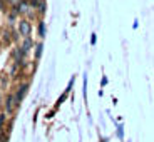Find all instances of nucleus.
<instances>
[{
  "label": "nucleus",
  "instance_id": "f257e3e1",
  "mask_svg": "<svg viewBox=\"0 0 154 142\" xmlns=\"http://www.w3.org/2000/svg\"><path fill=\"white\" fill-rule=\"evenodd\" d=\"M19 30H20V34H22L23 37H29V34H30V23H29L27 20H20Z\"/></svg>",
  "mask_w": 154,
  "mask_h": 142
},
{
  "label": "nucleus",
  "instance_id": "f03ea898",
  "mask_svg": "<svg viewBox=\"0 0 154 142\" xmlns=\"http://www.w3.org/2000/svg\"><path fill=\"white\" fill-rule=\"evenodd\" d=\"M17 100H15V95H8L7 97V104H5V107H7V112H14V109H15Z\"/></svg>",
  "mask_w": 154,
  "mask_h": 142
},
{
  "label": "nucleus",
  "instance_id": "7ed1b4c3",
  "mask_svg": "<svg viewBox=\"0 0 154 142\" xmlns=\"http://www.w3.org/2000/svg\"><path fill=\"white\" fill-rule=\"evenodd\" d=\"M27 90H29V85H27V84H23L22 87L19 89V92H17V95H15L17 104H20V102H22V99H23V95L27 94Z\"/></svg>",
  "mask_w": 154,
  "mask_h": 142
},
{
  "label": "nucleus",
  "instance_id": "20e7f679",
  "mask_svg": "<svg viewBox=\"0 0 154 142\" xmlns=\"http://www.w3.org/2000/svg\"><path fill=\"white\" fill-rule=\"evenodd\" d=\"M38 34H40V37H45V23L44 22L38 23Z\"/></svg>",
  "mask_w": 154,
  "mask_h": 142
},
{
  "label": "nucleus",
  "instance_id": "39448f33",
  "mask_svg": "<svg viewBox=\"0 0 154 142\" xmlns=\"http://www.w3.org/2000/svg\"><path fill=\"white\" fill-rule=\"evenodd\" d=\"M42 49H44V45H42V44H38V45H37V50H35V57H40V55H42Z\"/></svg>",
  "mask_w": 154,
  "mask_h": 142
},
{
  "label": "nucleus",
  "instance_id": "423d86ee",
  "mask_svg": "<svg viewBox=\"0 0 154 142\" xmlns=\"http://www.w3.org/2000/svg\"><path fill=\"white\" fill-rule=\"evenodd\" d=\"M30 45H32V42H30V38H27V40H25V44H23V52H27L29 49H30Z\"/></svg>",
  "mask_w": 154,
  "mask_h": 142
},
{
  "label": "nucleus",
  "instance_id": "0eeeda50",
  "mask_svg": "<svg viewBox=\"0 0 154 142\" xmlns=\"http://www.w3.org/2000/svg\"><path fill=\"white\" fill-rule=\"evenodd\" d=\"M117 137L119 139H124V131H122V125L117 127Z\"/></svg>",
  "mask_w": 154,
  "mask_h": 142
},
{
  "label": "nucleus",
  "instance_id": "6e6552de",
  "mask_svg": "<svg viewBox=\"0 0 154 142\" xmlns=\"http://www.w3.org/2000/svg\"><path fill=\"white\" fill-rule=\"evenodd\" d=\"M96 42H97V37H96V34H92V37H91V44L96 45Z\"/></svg>",
  "mask_w": 154,
  "mask_h": 142
},
{
  "label": "nucleus",
  "instance_id": "1a4fd4ad",
  "mask_svg": "<svg viewBox=\"0 0 154 142\" xmlns=\"http://www.w3.org/2000/svg\"><path fill=\"white\" fill-rule=\"evenodd\" d=\"M4 120H5V115H0V127L4 125Z\"/></svg>",
  "mask_w": 154,
  "mask_h": 142
},
{
  "label": "nucleus",
  "instance_id": "9d476101",
  "mask_svg": "<svg viewBox=\"0 0 154 142\" xmlns=\"http://www.w3.org/2000/svg\"><path fill=\"white\" fill-rule=\"evenodd\" d=\"M30 4H32V5H34V7H35V5L38 4V0H30Z\"/></svg>",
  "mask_w": 154,
  "mask_h": 142
},
{
  "label": "nucleus",
  "instance_id": "9b49d317",
  "mask_svg": "<svg viewBox=\"0 0 154 142\" xmlns=\"http://www.w3.org/2000/svg\"><path fill=\"white\" fill-rule=\"evenodd\" d=\"M0 10H4V4H2V0H0Z\"/></svg>",
  "mask_w": 154,
  "mask_h": 142
},
{
  "label": "nucleus",
  "instance_id": "f8f14e48",
  "mask_svg": "<svg viewBox=\"0 0 154 142\" xmlns=\"http://www.w3.org/2000/svg\"><path fill=\"white\" fill-rule=\"evenodd\" d=\"M2 135H4V134H2V127H0V137H2Z\"/></svg>",
  "mask_w": 154,
  "mask_h": 142
},
{
  "label": "nucleus",
  "instance_id": "ddd939ff",
  "mask_svg": "<svg viewBox=\"0 0 154 142\" xmlns=\"http://www.w3.org/2000/svg\"><path fill=\"white\" fill-rule=\"evenodd\" d=\"M0 102H2V95H0Z\"/></svg>",
  "mask_w": 154,
  "mask_h": 142
},
{
  "label": "nucleus",
  "instance_id": "4468645a",
  "mask_svg": "<svg viewBox=\"0 0 154 142\" xmlns=\"http://www.w3.org/2000/svg\"><path fill=\"white\" fill-rule=\"evenodd\" d=\"M20 2H25V0H20Z\"/></svg>",
  "mask_w": 154,
  "mask_h": 142
}]
</instances>
